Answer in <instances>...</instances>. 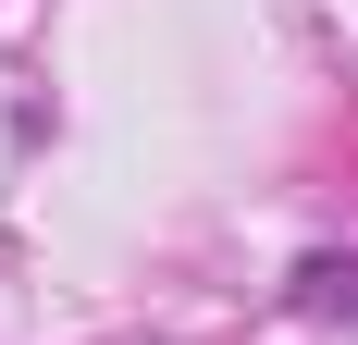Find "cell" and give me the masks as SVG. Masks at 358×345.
I'll use <instances>...</instances> for the list:
<instances>
[{"instance_id": "6da1fadb", "label": "cell", "mask_w": 358, "mask_h": 345, "mask_svg": "<svg viewBox=\"0 0 358 345\" xmlns=\"http://www.w3.org/2000/svg\"><path fill=\"white\" fill-rule=\"evenodd\" d=\"M285 296H296V321H358V247H309Z\"/></svg>"}]
</instances>
